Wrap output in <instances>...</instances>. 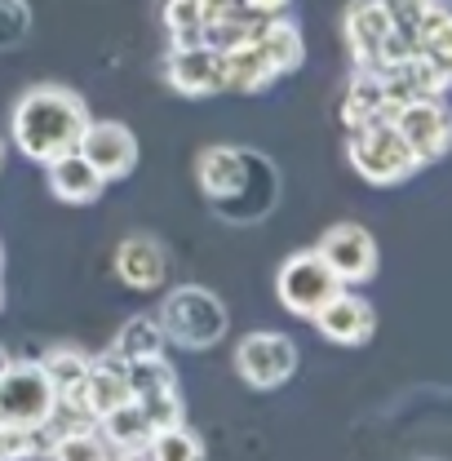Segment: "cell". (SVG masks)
I'll list each match as a JSON object with an SVG mask.
<instances>
[{
	"instance_id": "cell-1",
	"label": "cell",
	"mask_w": 452,
	"mask_h": 461,
	"mask_svg": "<svg viewBox=\"0 0 452 461\" xmlns=\"http://www.w3.org/2000/svg\"><path fill=\"white\" fill-rule=\"evenodd\" d=\"M94 115L85 107V98L67 85H32L18 94V103L9 107V142L23 160L32 165H50L58 156L80 147V133Z\"/></svg>"
},
{
	"instance_id": "cell-2",
	"label": "cell",
	"mask_w": 452,
	"mask_h": 461,
	"mask_svg": "<svg viewBox=\"0 0 452 461\" xmlns=\"http://www.w3.org/2000/svg\"><path fill=\"white\" fill-rule=\"evenodd\" d=\"M160 329L169 346H182V350H209L226 338L231 329V315H226L222 297L204 285H177L160 302Z\"/></svg>"
},
{
	"instance_id": "cell-3",
	"label": "cell",
	"mask_w": 452,
	"mask_h": 461,
	"mask_svg": "<svg viewBox=\"0 0 452 461\" xmlns=\"http://www.w3.org/2000/svg\"><path fill=\"white\" fill-rule=\"evenodd\" d=\"M346 156H350V169L373 186H399L421 169V160L412 156L403 133L391 124V115L355 124L350 138H346Z\"/></svg>"
},
{
	"instance_id": "cell-4",
	"label": "cell",
	"mask_w": 452,
	"mask_h": 461,
	"mask_svg": "<svg viewBox=\"0 0 452 461\" xmlns=\"http://www.w3.org/2000/svg\"><path fill=\"white\" fill-rule=\"evenodd\" d=\"M58 391L50 386L41 359H9L0 373V426L5 430H45L54 417Z\"/></svg>"
},
{
	"instance_id": "cell-5",
	"label": "cell",
	"mask_w": 452,
	"mask_h": 461,
	"mask_svg": "<svg viewBox=\"0 0 452 461\" xmlns=\"http://www.w3.org/2000/svg\"><path fill=\"white\" fill-rule=\"evenodd\" d=\"M346 45L355 54V67H373V71L412 54V36L386 14L382 0H355L346 9Z\"/></svg>"
},
{
	"instance_id": "cell-6",
	"label": "cell",
	"mask_w": 452,
	"mask_h": 461,
	"mask_svg": "<svg viewBox=\"0 0 452 461\" xmlns=\"http://www.w3.org/2000/svg\"><path fill=\"white\" fill-rule=\"evenodd\" d=\"M338 288H346L338 280V271L324 262L320 249H297L280 262V276H276V293H280V306L297 320H311Z\"/></svg>"
},
{
	"instance_id": "cell-7",
	"label": "cell",
	"mask_w": 452,
	"mask_h": 461,
	"mask_svg": "<svg viewBox=\"0 0 452 461\" xmlns=\"http://www.w3.org/2000/svg\"><path fill=\"white\" fill-rule=\"evenodd\" d=\"M391 124L403 133L421 165H435L452 151V112L444 98H408L391 107Z\"/></svg>"
},
{
	"instance_id": "cell-8",
	"label": "cell",
	"mask_w": 452,
	"mask_h": 461,
	"mask_svg": "<svg viewBox=\"0 0 452 461\" xmlns=\"http://www.w3.org/2000/svg\"><path fill=\"white\" fill-rule=\"evenodd\" d=\"M235 373L253 391H280L284 382L297 373V346L284 333L258 329V333H249L244 342L235 346Z\"/></svg>"
},
{
	"instance_id": "cell-9",
	"label": "cell",
	"mask_w": 452,
	"mask_h": 461,
	"mask_svg": "<svg viewBox=\"0 0 452 461\" xmlns=\"http://www.w3.org/2000/svg\"><path fill=\"white\" fill-rule=\"evenodd\" d=\"M315 249L324 253V262L338 271V280L346 288L368 285V280L377 276V262H382L373 230H364L359 222H338V227H329Z\"/></svg>"
},
{
	"instance_id": "cell-10",
	"label": "cell",
	"mask_w": 452,
	"mask_h": 461,
	"mask_svg": "<svg viewBox=\"0 0 452 461\" xmlns=\"http://www.w3.org/2000/svg\"><path fill=\"white\" fill-rule=\"evenodd\" d=\"M76 151L107 182H120V177H129L138 169V133L129 124H120V120H89Z\"/></svg>"
},
{
	"instance_id": "cell-11",
	"label": "cell",
	"mask_w": 452,
	"mask_h": 461,
	"mask_svg": "<svg viewBox=\"0 0 452 461\" xmlns=\"http://www.w3.org/2000/svg\"><path fill=\"white\" fill-rule=\"evenodd\" d=\"M165 80H169L182 98L222 94V50H213L209 41L173 45L169 58H165Z\"/></svg>"
},
{
	"instance_id": "cell-12",
	"label": "cell",
	"mask_w": 452,
	"mask_h": 461,
	"mask_svg": "<svg viewBox=\"0 0 452 461\" xmlns=\"http://www.w3.org/2000/svg\"><path fill=\"white\" fill-rule=\"evenodd\" d=\"M311 324L320 329V338H329L333 346H364L373 333H377V311L368 297L350 293V288H338L315 315Z\"/></svg>"
},
{
	"instance_id": "cell-13",
	"label": "cell",
	"mask_w": 452,
	"mask_h": 461,
	"mask_svg": "<svg viewBox=\"0 0 452 461\" xmlns=\"http://www.w3.org/2000/svg\"><path fill=\"white\" fill-rule=\"evenodd\" d=\"M253 169H258V156H253V151H240V147H231V142L204 147V151L195 156V182H200V191H204L209 200H218V204L244 195Z\"/></svg>"
},
{
	"instance_id": "cell-14",
	"label": "cell",
	"mask_w": 452,
	"mask_h": 461,
	"mask_svg": "<svg viewBox=\"0 0 452 461\" xmlns=\"http://www.w3.org/2000/svg\"><path fill=\"white\" fill-rule=\"evenodd\" d=\"M115 276L133 293H156L169 280V249L156 235H129L115 249Z\"/></svg>"
},
{
	"instance_id": "cell-15",
	"label": "cell",
	"mask_w": 452,
	"mask_h": 461,
	"mask_svg": "<svg viewBox=\"0 0 452 461\" xmlns=\"http://www.w3.org/2000/svg\"><path fill=\"white\" fill-rule=\"evenodd\" d=\"M124 400H133V391H129V364L115 350L89 355V373H85V386H80V403L89 408V417L98 421L103 412L120 408Z\"/></svg>"
},
{
	"instance_id": "cell-16",
	"label": "cell",
	"mask_w": 452,
	"mask_h": 461,
	"mask_svg": "<svg viewBox=\"0 0 452 461\" xmlns=\"http://www.w3.org/2000/svg\"><path fill=\"white\" fill-rule=\"evenodd\" d=\"M45 182H50V195L58 204H94L107 191V177L94 169L80 151H67V156L50 160L45 165Z\"/></svg>"
},
{
	"instance_id": "cell-17",
	"label": "cell",
	"mask_w": 452,
	"mask_h": 461,
	"mask_svg": "<svg viewBox=\"0 0 452 461\" xmlns=\"http://www.w3.org/2000/svg\"><path fill=\"white\" fill-rule=\"evenodd\" d=\"M253 45L262 50L267 67L276 71V80L297 71L306 62V41H302V27L284 14H271V18H258L253 23Z\"/></svg>"
},
{
	"instance_id": "cell-18",
	"label": "cell",
	"mask_w": 452,
	"mask_h": 461,
	"mask_svg": "<svg viewBox=\"0 0 452 461\" xmlns=\"http://www.w3.org/2000/svg\"><path fill=\"white\" fill-rule=\"evenodd\" d=\"M412 50L452 85V5L430 0V9H426V14L417 18V27H412Z\"/></svg>"
},
{
	"instance_id": "cell-19",
	"label": "cell",
	"mask_w": 452,
	"mask_h": 461,
	"mask_svg": "<svg viewBox=\"0 0 452 461\" xmlns=\"http://www.w3.org/2000/svg\"><path fill=\"white\" fill-rule=\"evenodd\" d=\"M98 430H103V439L112 444L115 457H142V448H147V439H151V421H147V412H142L138 400H124L120 408L103 412V417H98Z\"/></svg>"
},
{
	"instance_id": "cell-20",
	"label": "cell",
	"mask_w": 452,
	"mask_h": 461,
	"mask_svg": "<svg viewBox=\"0 0 452 461\" xmlns=\"http://www.w3.org/2000/svg\"><path fill=\"white\" fill-rule=\"evenodd\" d=\"M377 115H391V98H386L382 71H373V67H355L350 89H346V98H341V124L355 129V124L377 120Z\"/></svg>"
},
{
	"instance_id": "cell-21",
	"label": "cell",
	"mask_w": 452,
	"mask_h": 461,
	"mask_svg": "<svg viewBox=\"0 0 452 461\" xmlns=\"http://www.w3.org/2000/svg\"><path fill=\"white\" fill-rule=\"evenodd\" d=\"M271 80H276V71L267 67V58H262V50L253 45V36L240 41V45H231V50H222V89H235V94H262Z\"/></svg>"
},
{
	"instance_id": "cell-22",
	"label": "cell",
	"mask_w": 452,
	"mask_h": 461,
	"mask_svg": "<svg viewBox=\"0 0 452 461\" xmlns=\"http://www.w3.org/2000/svg\"><path fill=\"white\" fill-rule=\"evenodd\" d=\"M45 457H54V461H107V457H115V453H112V444L103 439L98 421H94V426H67V430H54V435L45 439Z\"/></svg>"
},
{
	"instance_id": "cell-23",
	"label": "cell",
	"mask_w": 452,
	"mask_h": 461,
	"mask_svg": "<svg viewBox=\"0 0 452 461\" xmlns=\"http://www.w3.org/2000/svg\"><path fill=\"white\" fill-rule=\"evenodd\" d=\"M41 368L50 377V386L58 391V400H80L85 373H89V355L80 346H50L41 355Z\"/></svg>"
},
{
	"instance_id": "cell-24",
	"label": "cell",
	"mask_w": 452,
	"mask_h": 461,
	"mask_svg": "<svg viewBox=\"0 0 452 461\" xmlns=\"http://www.w3.org/2000/svg\"><path fill=\"white\" fill-rule=\"evenodd\" d=\"M112 350L124 359V364H133V359L165 355V350H169V338H165L160 320H151V315H133V320H124V324H120Z\"/></svg>"
},
{
	"instance_id": "cell-25",
	"label": "cell",
	"mask_w": 452,
	"mask_h": 461,
	"mask_svg": "<svg viewBox=\"0 0 452 461\" xmlns=\"http://www.w3.org/2000/svg\"><path fill=\"white\" fill-rule=\"evenodd\" d=\"M142 457L147 461H200L204 457V439L186 421H177V426H165V430H151Z\"/></svg>"
},
{
	"instance_id": "cell-26",
	"label": "cell",
	"mask_w": 452,
	"mask_h": 461,
	"mask_svg": "<svg viewBox=\"0 0 452 461\" xmlns=\"http://www.w3.org/2000/svg\"><path fill=\"white\" fill-rule=\"evenodd\" d=\"M129 391H133V400L156 395V391H177V368L169 364V355L133 359L129 364Z\"/></svg>"
},
{
	"instance_id": "cell-27",
	"label": "cell",
	"mask_w": 452,
	"mask_h": 461,
	"mask_svg": "<svg viewBox=\"0 0 452 461\" xmlns=\"http://www.w3.org/2000/svg\"><path fill=\"white\" fill-rule=\"evenodd\" d=\"M165 32L173 36V45L186 41H204V0H165Z\"/></svg>"
},
{
	"instance_id": "cell-28",
	"label": "cell",
	"mask_w": 452,
	"mask_h": 461,
	"mask_svg": "<svg viewBox=\"0 0 452 461\" xmlns=\"http://www.w3.org/2000/svg\"><path fill=\"white\" fill-rule=\"evenodd\" d=\"M142 412L151 421V430H165V426H177L186 421V408H182V391H156V395H142Z\"/></svg>"
},
{
	"instance_id": "cell-29",
	"label": "cell",
	"mask_w": 452,
	"mask_h": 461,
	"mask_svg": "<svg viewBox=\"0 0 452 461\" xmlns=\"http://www.w3.org/2000/svg\"><path fill=\"white\" fill-rule=\"evenodd\" d=\"M27 27H32L27 5H23V0H0V50H5V45H18V41L27 36Z\"/></svg>"
},
{
	"instance_id": "cell-30",
	"label": "cell",
	"mask_w": 452,
	"mask_h": 461,
	"mask_svg": "<svg viewBox=\"0 0 452 461\" xmlns=\"http://www.w3.org/2000/svg\"><path fill=\"white\" fill-rule=\"evenodd\" d=\"M382 5H386V14L395 18V23L403 27V32H408V36H412L417 18H421V14L430 9V0H382Z\"/></svg>"
},
{
	"instance_id": "cell-31",
	"label": "cell",
	"mask_w": 452,
	"mask_h": 461,
	"mask_svg": "<svg viewBox=\"0 0 452 461\" xmlns=\"http://www.w3.org/2000/svg\"><path fill=\"white\" fill-rule=\"evenodd\" d=\"M249 14H258V18H271V14H284L288 9V0H240Z\"/></svg>"
},
{
	"instance_id": "cell-32",
	"label": "cell",
	"mask_w": 452,
	"mask_h": 461,
	"mask_svg": "<svg viewBox=\"0 0 452 461\" xmlns=\"http://www.w3.org/2000/svg\"><path fill=\"white\" fill-rule=\"evenodd\" d=\"M9 359H14V355H9V350H5V346H0V373H5V368H9Z\"/></svg>"
},
{
	"instance_id": "cell-33",
	"label": "cell",
	"mask_w": 452,
	"mask_h": 461,
	"mask_svg": "<svg viewBox=\"0 0 452 461\" xmlns=\"http://www.w3.org/2000/svg\"><path fill=\"white\" fill-rule=\"evenodd\" d=\"M0 169H5V138H0Z\"/></svg>"
},
{
	"instance_id": "cell-34",
	"label": "cell",
	"mask_w": 452,
	"mask_h": 461,
	"mask_svg": "<svg viewBox=\"0 0 452 461\" xmlns=\"http://www.w3.org/2000/svg\"><path fill=\"white\" fill-rule=\"evenodd\" d=\"M0 311H5V285H0Z\"/></svg>"
},
{
	"instance_id": "cell-35",
	"label": "cell",
	"mask_w": 452,
	"mask_h": 461,
	"mask_svg": "<svg viewBox=\"0 0 452 461\" xmlns=\"http://www.w3.org/2000/svg\"><path fill=\"white\" fill-rule=\"evenodd\" d=\"M0 267H5V249H0Z\"/></svg>"
}]
</instances>
